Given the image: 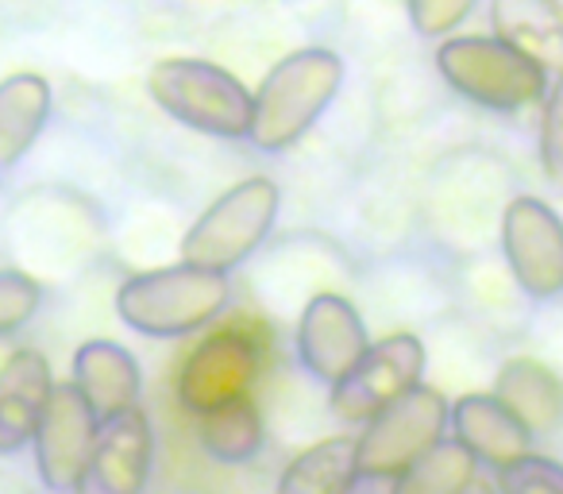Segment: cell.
<instances>
[{
	"instance_id": "obj_1",
	"label": "cell",
	"mask_w": 563,
	"mask_h": 494,
	"mask_svg": "<svg viewBox=\"0 0 563 494\" xmlns=\"http://www.w3.org/2000/svg\"><path fill=\"white\" fill-rule=\"evenodd\" d=\"M340 81H344V63L332 51L309 47L282 58L255 94L251 143L258 151L294 147L332 105Z\"/></svg>"
},
{
	"instance_id": "obj_2",
	"label": "cell",
	"mask_w": 563,
	"mask_h": 494,
	"mask_svg": "<svg viewBox=\"0 0 563 494\" xmlns=\"http://www.w3.org/2000/svg\"><path fill=\"white\" fill-rule=\"evenodd\" d=\"M224 306V271L197 267V263L135 275L117 294L120 321L143 337H186V332L209 325L212 317H220Z\"/></svg>"
},
{
	"instance_id": "obj_3",
	"label": "cell",
	"mask_w": 563,
	"mask_h": 494,
	"mask_svg": "<svg viewBox=\"0 0 563 494\" xmlns=\"http://www.w3.org/2000/svg\"><path fill=\"white\" fill-rule=\"evenodd\" d=\"M271 329L258 317H232L220 329H212L181 363V406L205 414V409L243 398L271 363Z\"/></svg>"
},
{
	"instance_id": "obj_4",
	"label": "cell",
	"mask_w": 563,
	"mask_h": 494,
	"mask_svg": "<svg viewBox=\"0 0 563 494\" xmlns=\"http://www.w3.org/2000/svg\"><path fill=\"white\" fill-rule=\"evenodd\" d=\"M147 89L163 112L197 128V132L240 140L251 132L255 97L228 70L201 58H166L151 70Z\"/></svg>"
},
{
	"instance_id": "obj_5",
	"label": "cell",
	"mask_w": 563,
	"mask_h": 494,
	"mask_svg": "<svg viewBox=\"0 0 563 494\" xmlns=\"http://www.w3.org/2000/svg\"><path fill=\"white\" fill-rule=\"evenodd\" d=\"M440 74L455 94L486 109L514 112L525 105H537L548 94L544 66H537L529 55L509 47L506 40H486V35H460L448 40L437 55Z\"/></svg>"
},
{
	"instance_id": "obj_6",
	"label": "cell",
	"mask_w": 563,
	"mask_h": 494,
	"mask_svg": "<svg viewBox=\"0 0 563 494\" xmlns=\"http://www.w3.org/2000/svg\"><path fill=\"white\" fill-rule=\"evenodd\" d=\"M278 186L271 178H247L228 189L220 201L181 240V260L209 271H232L266 240L278 217Z\"/></svg>"
},
{
	"instance_id": "obj_7",
	"label": "cell",
	"mask_w": 563,
	"mask_h": 494,
	"mask_svg": "<svg viewBox=\"0 0 563 494\" xmlns=\"http://www.w3.org/2000/svg\"><path fill=\"white\" fill-rule=\"evenodd\" d=\"M448 421V406L437 391L417 383L398 394L367 421L360 437V479H398L409 463H417L440 440Z\"/></svg>"
},
{
	"instance_id": "obj_8",
	"label": "cell",
	"mask_w": 563,
	"mask_h": 494,
	"mask_svg": "<svg viewBox=\"0 0 563 494\" xmlns=\"http://www.w3.org/2000/svg\"><path fill=\"white\" fill-rule=\"evenodd\" d=\"M424 375V344L409 332L367 348L363 360L332 391V414L347 425H367L398 394L413 391Z\"/></svg>"
},
{
	"instance_id": "obj_9",
	"label": "cell",
	"mask_w": 563,
	"mask_h": 494,
	"mask_svg": "<svg viewBox=\"0 0 563 494\" xmlns=\"http://www.w3.org/2000/svg\"><path fill=\"white\" fill-rule=\"evenodd\" d=\"M97 421L101 417L93 414L78 383H63L51 391L40 429H35V463L51 491H81L97 440Z\"/></svg>"
},
{
	"instance_id": "obj_10",
	"label": "cell",
	"mask_w": 563,
	"mask_h": 494,
	"mask_svg": "<svg viewBox=\"0 0 563 494\" xmlns=\"http://www.w3.org/2000/svg\"><path fill=\"white\" fill-rule=\"evenodd\" d=\"M501 248L529 298L563 290V220L537 197H517L501 217Z\"/></svg>"
},
{
	"instance_id": "obj_11",
	"label": "cell",
	"mask_w": 563,
	"mask_h": 494,
	"mask_svg": "<svg viewBox=\"0 0 563 494\" xmlns=\"http://www.w3.org/2000/svg\"><path fill=\"white\" fill-rule=\"evenodd\" d=\"M155 455V432L140 406H128L120 414L104 417L97 429L93 452H89L86 483L81 491L97 494H135L143 491Z\"/></svg>"
},
{
	"instance_id": "obj_12",
	"label": "cell",
	"mask_w": 563,
	"mask_h": 494,
	"mask_svg": "<svg viewBox=\"0 0 563 494\" xmlns=\"http://www.w3.org/2000/svg\"><path fill=\"white\" fill-rule=\"evenodd\" d=\"M367 348V329H363V317L355 314L352 301L336 298V294H321L309 301L298 329V352L317 378L340 383L363 360Z\"/></svg>"
},
{
	"instance_id": "obj_13",
	"label": "cell",
	"mask_w": 563,
	"mask_h": 494,
	"mask_svg": "<svg viewBox=\"0 0 563 494\" xmlns=\"http://www.w3.org/2000/svg\"><path fill=\"white\" fill-rule=\"evenodd\" d=\"M51 391V363L35 348H20L0 367V455L16 452L40 429Z\"/></svg>"
},
{
	"instance_id": "obj_14",
	"label": "cell",
	"mask_w": 563,
	"mask_h": 494,
	"mask_svg": "<svg viewBox=\"0 0 563 494\" xmlns=\"http://www.w3.org/2000/svg\"><path fill=\"white\" fill-rule=\"evenodd\" d=\"M455 437L471 448L483 463H490L494 471L506 463L521 460L532 444V432L514 417V409L498 398V394H467L455 402Z\"/></svg>"
},
{
	"instance_id": "obj_15",
	"label": "cell",
	"mask_w": 563,
	"mask_h": 494,
	"mask_svg": "<svg viewBox=\"0 0 563 494\" xmlns=\"http://www.w3.org/2000/svg\"><path fill=\"white\" fill-rule=\"evenodd\" d=\"M74 383L86 394L93 414L104 421V417L135 406V398H140V363L128 348L112 344V340H89L74 355Z\"/></svg>"
},
{
	"instance_id": "obj_16",
	"label": "cell",
	"mask_w": 563,
	"mask_h": 494,
	"mask_svg": "<svg viewBox=\"0 0 563 494\" xmlns=\"http://www.w3.org/2000/svg\"><path fill=\"white\" fill-rule=\"evenodd\" d=\"M498 40L529 55L544 70H563V9L560 0H490Z\"/></svg>"
},
{
	"instance_id": "obj_17",
	"label": "cell",
	"mask_w": 563,
	"mask_h": 494,
	"mask_svg": "<svg viewBox=\"0 0 563 494\" xmlns=\"http://www.w3.org/2000/svg\"><path fill=\"white\" fill-rule=\"evenodd\" d=\"M47 117L51 86L40 74H16L0 81V171H9L27 155Z\"/></svg>"
},
{
	"instance_id": "obj_18",
	"label": "cell",
	"mask_w": 563,
	"mask_h": 494,
	"mask_svg": "<svg viewBox=\"0 0 563 494\" xmlns=\"http://www.w3.org/2000/svg\"><path fill=\"white\" fill-rule=\"evenodd\" d=\"M501 402L514 409V417L529 432L555 429L563 414V386L544 363L537 360H509L498 371V386H494Z\"/></svg>"
},
{
	"instance_id": "obj_19",
	"label": "cell",
	"mask_w": 563,
	"mask_h": 494,
	"mask_svg": "<svg viewBox=\"0 0 563 494\" xmlns=\"http://www.w3.org/2000/svg\"><path fill=\"white\" fill-rule=\"evenodd\" d=\"M360 440L352 437H332L301 452L298 460L282 475V491L290 494H344L360 483Z\"/></svg>"
},
{
	"instance_id": "obj_20",
	"label": "cell",
	"mask_w": 563,
	"mask_h": 494,
	"mask_svg": "<svg viewBox=\"0 0 563 494\" xmlns=\"http://www.w3.org/2000/svg\"><path fill=\"white\" fill-rule=\"evenodd\" d=\"M197 437H201L205 452L220 463H247L251 455H258L266 432H263V417H258L255 402L243 394L232 398L217 409H205L197 414Z\"/></svg>"
},
{
	"instance_id": "obj_21",
	"label": "cell",
	"mask_w": 563,
	"mask_h": 494,
	"mask_svg": "<svg viewBox=\"0 0 563 494\" xmlns=\"http://www.w3.org/2000/svg\"><path fill=\"white\" fill-rule=\"evenodd\" d=\"M478 455L463 440H437L417 463H409L394 486L398 494H460L471 486Z\"/></svg>"
},
{
	"instance_id": "obj_22",
	"label": "cell",
	"mask_w": 563,
	"mask_h": 494,
	"mask_svg": "<svg viewBox=\"0 0 563 494\" xmlns=\"http://www.w3.org/2000/svg\"><path fill=\"white\" fill-rule=\"evenodd\" d=\"M498 486L509 494H560L563 491V468L555 460L525 452L521 460L498 468Z\"/></svg>"
},
{
	"instance_id": "obj_23",
	"label": "cell",
	"mask_w": 563,
	"mask_h": 494,
	"mask_svg": "<svg viewBox=\"0 0 563 494\" xmlns=\"http://www.w3.org/2000/svg\"><path fill=\"white\" fill-rule=\"evenodd\" d=\"M40 309V286L20 271H0V337L24 329Z\"/></svg>"
},
{
	"instance_id": "obj_24",
	"label": "cell",
	"mask_w": 563,
	"mask_h": 494,
	"mask_svg": "<svg viewBox=\"0 0 563 494\" xmlns=\"http://www.w3.org/2000/svg\"><path fill=\"white\" fill-rule=\"evenodd\" d=\"M540 166H544V178L563 189V70L548 94L544 124H540Z\"/></svg>"
},
{
	"instance_id": "obj_25",
	"label": "cell",
	"mask_w": 563,
	"mask_h": 494,
	"mask_svg": "<svg viewBox=\"0 0 563 494\" xmlns=\"http://www.w3.org/2000/svg\"><path fill=\"white\" fill-rule=\"evenodd\" d=\"M475 0H409V20L421 35H444L467 20Z\"/></svg>"
}]
</instances>
